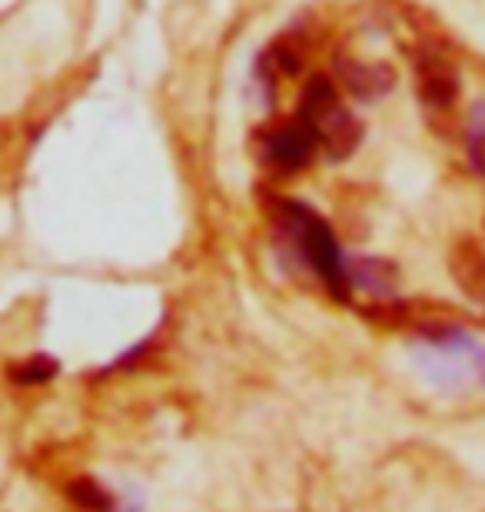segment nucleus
Instances as JSON below:
<instances>
[{"label":"nucleus","mask_w":485,"mask_h":512,"mask_svg":"<svg viewBox=\"0 0 485 512\" xmlns=\"http://www.w3.org/2000/svg\"><path fill=\"white\" fill-rule=\"evenodd\" d=\"M273 223L280 230L283 247L290 250L303 266H309L329 293L339 303L349 300V276H346V256L339 250L336 233L329 230V223L296 200H273L270 203Z\"/></svg>","instance_id":"obj_1"},{"label":"nucleus","mask_w":485,"mask_h":512,"mask_svg":"<svg viewBox=\"0 0 485 512\" xmlns=\"http://www.w3.org/2000/svg\"><path fill=\"white\" fill-rule=\"evenodd\" d=\"M419 373L439 389H485V346L459 326H432L412 343Z\"/></svg>","instance_id":"obj_2"},{"label":"nucleus","mask_w":485,"mask_h":512,"mask_svg":"<svg viewBox=\"0 0 485 512\" xmlns=\"http://www.w3.org/2000/svg\"><path fill=\"white\" fill-rule=\"evenodd\" d=\"M299 117L313 127L316 140L323 143L333 160L349 157V153L356 150L359 137H363V127H359V120L353 114H346V107L339 104L336 84L329 77H313L303 87Z\"/></svg>","instance_id":"obj_3"},{"label":"nucleus","mask_w":485,"mask_h":512,"mask_svg":"<svg viewBox=\"0 0 485 512\" xmlns=\"http://www.w3.org/2000/svg\"><path fill=\"white\" fill-rule=\"evenodd\" d=\"M316 133L306 124L303 117L296 120H283L276 124L270 133L263 137V163L266 170L280 173V177H290V173H299L309 167L316 153Z\"/></svg>","instance_id":"obj_4"},{"label":"nucleus","mask_w":485,"mask_h":512,"mask_svg":"<svg viewBox=\"0 0 485 512\" xmlns=\"http://www.w3.org/2000/svg\"><path fill=\"white\" fill-rule=\"evenodd\" d=\"M459 80L452 74V67L436 54H422L419 60V94L426 100V107L446 110L456 100Z\"/></svg>","instance_id":"obj_5"},{"label":"nucleus","mask_w":485,"mask_h":512,"mask_svg":"<svg viewBox=\"0 0 485 512\" xmlns=\"http://www.w3.org/2000/svg\"><path fill=\"white\" fill-rule=\"evenodd\" d=\"M346 276L349 286H356V290L369 296H392V290H396V270L386 260H376V256H353V260H346Z\"/></svg>","instance_id":"obj_6"},{"label":"nucleus","mask_w":485,"mask_h":512,"mask_svg":"<svg viewBox=\"0 0 485 512\" xmlns=\"http://www.w3.org/2000/svg\"><path fill=\"white\" fill-rule=\"evenodd\" d=\"M339 74H343L346 87L363 100L383 97L389 94V87L396 84V77H392V70L386 64L366 67V64H356V60H339Z\"/></svg>","instance_id":"obj_7"},{"label":"nucleus","mask_w":485,"mask_h":512,"mask_svg":"<svg viewBox=\"0 0 485 512\" xmlns=\"http://www.w3.org/2000/svg\"><path fill=\"white\" fill-rule=\"evenodd\" d=\"M67 499L77 512H120V496L97 476H77L67 483Z\"/></svg>","instance_id":"obj_8"},{"label":"nucleus","mask_w":485,"mask_h":512,"mask_svg":"<svg viewBox=\"0 0 485 512\" xmlns=\"http://www.w3.org/2000/svg\"><path fill=\"white\" fill-rule=\"evenodd\" d=\"M7 376H10V383H17L24 389L27 386H47L60 376V363L54 360V356L37 353V356H27V360H17L7 370Z\"/></svg>","instance_id":"obj_9"},{"label":"nucleus","mask_w":485,"mask_h":512,"mask_svg":"<svg viewBox=\"0 0 485 512\" xmlns=\"http://www.w3.org/2000/svg\"><path fill=\"white\" fill-rule=\"evenodd\" d=\"M466 147H469V163L476 167V173L485 177V100H479L469 114L466 127Z\"/></svg>","instance_id":"obj_10"},{"label":"nucleus","mask_w":485,"mask_h":512,"mask_svg":"<svg viewBox=\"0 0 485 512\" xmlns=\"http://www.w3.org/2000/svg\"><path fill=\"white\" fill-rule=\"evenodd\" d=\"M270 64H276L283 70V74H296L299 67H303V50L290 40H276L273 50H270Z\"/></svg>","instance_id":"obj_11"}]
</instances>
